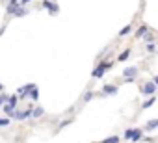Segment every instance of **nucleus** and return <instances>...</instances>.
<instances>
[{"label":"nucleus","mask_w":158,"mask_h":143,"mask_svg":"<svg viewBox=\"0 0 158 143\" xmlns=\"http://www.w3.org/2000/svg\"><path fill=\"white\" fill-rule=\"evenodd\" d=\"M114 67V61H110V59H101V61H97V65H95V69L91 71V78H95V80H101L108 71Z\"/></svg>","instance_id":"nucleus-1"},{"label":"nucleus","mask_w":158,"mask_h":143,"mask_svg":"<svg viewBox=\"0 0 158 143\" xmlns=\"http://www.w3.org/2000/svg\"><path fill=\"white\" fill-rule=\"evenodd\" d=\"M156 91H158V86H156L152 80H145V82L139 86V93L145 95V97H152V95H156Z\"/></svg>","instance_id":"nucleus-2"},{"label":"nucleus","mask_w":158,"mask_h":143,"mask_svg":"<svg viewBox=\"0 0 158 143\" xmlns=\"http://www.w3.org/2000/svg\"><path fill=\"white\" fill-rule=\"evenodd\" d=\"M41 8L47 10L48 15H52V17H56V15L60 13V6H58V2H54V0H43V2H41Z\"/></svg>","instance_id":"nucleus-3"},{"label":"nucleus","mask_w":158,"mask_h":143,"mask_svg":"<svg viewBox=\"0 0 158 143\" xmlns=\"http://www.w3.org/2000/svg\"><path fill=\"white\" fill-rule=\"evenodd\" d=\"M117 91H119V86H117V84H104L99 95H101V97H115Z\"/></svg>","instance_id":"nucleus-4"},{"label":"nucleus","mask_w":158,"mask_h":143,"mask_svg":"<svg viewBox=\"0 0 158 143\" xmlns=\"http://www.w3.org/2000/svg\"><path fill=\"white\" fill-rule=\"evenodd\" d=\"M32 104H28V108H24V110H17L15 112V115H13V119L15 121H26V119H30L32 117Z\"/></svg>","instance_id":"nucleus-5"},{"label":"nucleus","mask_w":158,"mask_h":143,"mask_svg":"<svg viewBox=\"0 0 158 143\" xmlns=\"http://www.w3.org/2000/svg\"><path fill=\"white\" fill-rule=\"evenodd\" d=\"M139 75V67L138 65H130V67H125L123 73H121V78H130V76H136L138 78Z\"/></svg>","instance_id":"nucleus-6"},{"label":"nucleus","mask_w":158,"mask_h":143,"mask_svg":"<svg viewBox=\"0 0 158 143\" xmlns=\"http://www.w3.org/2000/svg\"><path fill=\"white\" fill-rule=\"evenodd\" d=\"M141 139H143V128H134L132 136H130V141L132 143H141Z\"/></svg>","instance_id":"nucleus-7"},{"label":"nucleus","mask_w":158,"mask_h":143,"mask_svg":"<svg viewBox=\"0 0 158 143\" xmlns=\"http://www.w3.org/2000/svg\"><path fill=\"white\" fill-rule=\"evenodd\" d=\"M45 115V108L43 106H34L32 108V117L30 119H41Z\"/></svg>","instance_id":"nucleus-8"},{"label":"nucleus","mask_w":158,"mask_h":143,"mask_svg":"<svg viewBox=\"0 0 158 143\" xmlns=\"http://www.w3.org/2000/svg\"><path fill=\"white\" fill-rule=\"evenodd\" d=\"M156 128H158V121L156 119H151V121H147L143 125V132H154Z\"/></svg>","instance_id":"nucleus-9"},{"label":"nucleus","mask_w":158,"mask_h":143,"mask_svg":"<svg viewBox=\"0 0 158 143\" xmlns=\"http://www.w3.org/2000/svg\"><path fill=\"white\" fill-rule=\"evenodd\" d=\"M28 13H30V10H28V8H24V6H19V8L15 10L13 17H15V19H21V17H26Z\"/></svg>","instance_id":"nucleus-10"},{"label":"nucleus","mask_w":158,"mask_h":143,"mask_svg":"<svg viewBox=\"0 0 158 143\" xmlns=\"http://www.w3.org/2000/svg\"><path fill=\"white\" fill-rule=\"evenodd\" d=\"M149 30H151V28H149L147 24H139V28L136 30V34H134V37H136V39H141V37H143V35H145V34H147Z\"/></svg>","instance_id":"nucleus-11"},{"label":"nucleus","mask_w":158,"mask_h":143,"mask_svg":"<svg viewBox=\"0 0 158 143\" xmlns=\"http://www.w3.org/2000/svg\"><path fill=\"white\" fill-rule=\"evenodd\" d=\"M130 56H132V48H125L123 52H119V56H117V61H119V63H123V61H127Z\"/></svg>","instance_id":"nucleus-12"},{"label":"nucleus","mask_w":158,"mask_h":143,"mask_svg":"<svg viewBox=\"0 0 158 143\" xmlns=\"http://www.w3.org/2000/svg\"><path fill=\"white\" fill-rule=\"evenodd\" d=\"M15 112H17V108H15V106H11V104H8V102L2 106V113H6L8 117H13V115H15Z\"/></svg>","instance_id":"nucleus-13"},{"label":"nucleus","mask_w":158,"mask_h":143,"mask_svg":"<svg viewBox=\"0 0 158 143\" xmlns=\"http://www.w3.org/2000/svg\"><path fill=\"white\" fill-rule=\"evenodd\" d=\"M93 97H95V91H93V89H86L84 95H82V104H88Z\"/></svg>","instance_id":"nucleus-14"},{"label":"nucleus","mask_w":158,"mask_h":143,"mask_svg":"<svg viewBox=\"0 0 158 143\" xmlns=\"http://www.w3.org/2000/svg\"><path fill=\"white\" fill-rule=\"evenodd\" d=\"M141 39H143L145 43H156V39H158V37L154 35V32H152V30H149V32H147V34H145Z\"/></svg>","instance_id":"nucleus-15"},{"label":"nucleus","mask_w":158,"mask_h":143,"mask_svg":"<svg viewBox=\"0 0 158 143\" xmlns=\"http://www.w3.org/2000/svg\"><path fill=\"white\" fill-rule=\"evenodd\" d=\"M130 32H132V24H127L125 28H121V30H119L117 37H119V39H123V37H127V35H128Z\"/></svg>","instance_id":"nucleus-16"},{"label":"nucleus","mask_w":158,"mask_h":143,"mask_svg":"<svg viewBox=\"0 0 158 143\" xmlns=\"http://www.w3.org/2000/svg\"><path fill=\"white\" fill-rule=\"evenodd\" d=\"M28 99H30V100H34V102L39 99V89H37V86H34V88L28 91Z\"/></svg>","instance_id":"nucleus-17"},{"label":"nucleus","mask_w":158,"mask_h":143,"mask_svg":"<svg viewBox=\"0 0 158 143\" xmlns=\"http://www.w3.org/2000/svg\"><path fill=\"white\" fill-rule=\"evenodd\" d=\"M154 102H156V97L152 95V97H149L147 100H143V104H141V110H149V108H151Z\"/></svg>","instance_id":"nucleus-18"},{"label":"nucleus","mask_w":158,"mask_h":143,"mask_svg":"<svg viewBox=\"0 0 158 143\" xmlns=\"http://www.w3.org/2000/svg\"><path fill=\"white\" fill-rule=\"evenodd\" d=\"M73 121H74V117H67V119H63V121H61V123L58 125V130H56V132H60V130H63V128H65V126H69V125H71Z\"/></svg>","instance_id":"nucleus-19"},{"label":"nucleus","mask_w":158,"mask_h":143,"mask_svg":"<svg viewBox=\"0 0 158 143\" xmlns=\"http://www.w3.org/2000/svg\"><path fill=\"white\" fill-rule=\"evenodd\" d=\"M119 141H121L119 136H108V137H104V139L99 141V143H119Z\"/></svg>","instance_id":"nucleus-20"},{"label":"nucleus","mask_w":158,"mask_h":143,"mask_svg":"<svg viewBox=\"0 0 158 143\" xmlns=\"http://www.w3.org/2000/svg\"><path fill=\"white\" fill-rule=\"evenodd\" d=\"M8 104H11V106L19 108V97H17V93H15V95H10V97H8Z\"/></svg>","instance_id":"nucleus-21"},{"label":"nucleus","mask_w":158,"mask_h":143,"mask_svg":"<svg viewBox=\"0 0 158 143\" xmlns=\"http://www.w3.org/2000/svg\"><path fill=\"white\" fill-rule=\"evenodd\" d=\"M145 52L156 54V43H145Z\"/></svg>","instance_id":"nucleus-22"},{"label":"nucleus","mask_w":158,"mask_h":143,"mask_svg":"<svg viewBox=\"0 0 158 143\" xmlns=\"http://www.w3.org/2000/svg\"><path fill=\"white\" fill-rule=\"evenodd\" d=\"M11 125V119L10 117H0V128H8Z\"/></svg>","instance_id":"nucleus-23"},{"label":"nucleus","mask_w":158,"mask_h":143,"mask_svg":"<svg viewBox=\"0 0 158 143\" xmlns=\"http://www.w3.org/2000/svg\"><path fill=\"white\" fill-rule=\"evenodd\" d=\"M8 97H10L8 93H0V110H2V106L8 102Z\"/></svg>","instance_id":"nucleus-24"},{"label":"nucleus","mask_w":158,"mask_h":143,"mask_svg":"<svg viewBox=\"0 0 158 143\" xmlns=\"http://www.w3.org/2000/svg\"><path fill=\"white\" fill-rule=\"evenodd\" d=\"M132 130H134V128H127V130H125V134H123V139H125V141H130V136H132Z\"/></svg>","instance_id":"nucleus-25"},{"label":"nucleus","mask_w":158,"mask_h":143,"mask_svg":"<svg viewBox=\"0 0 158 143\" xmlns=\"http://www.w3.org/2000/svg\"><path fill=\"white\" fill-rule=\"evenodd\" d=\"M136 82V76H130V78H121V84H134Z\"/></svg>","instance_id":"nucleus-26"},{"label":"nucleus","mask_w":158,"mask_h":143,"mask_svg":"<svg viewBox=\"0 0 158 143\" xmlns=\"http://www.w3.org/2000/svg\"><path fill=\"white\" fill-rule=\"evenodd\" d=\"M151 80H152V82L158 86V75H152V76H151Z\"/></svg>","instance_id":"nucleus-27"},{"label":"nucleus","mask_w":158,"mask_h":143,"mask_svg":"<svg viewBox=\"0 0 158 143\" xmlns=\"http://www.w3.org/2000/svg\"><path fill=\"white\" fill-rule=\"evenodd\" d=\"M32 0H21V6H26V4H30Z\"/></svg>","instance_id":"nucleus-28"},{"label":"nucleus","mask_w":158,"mask_h":143,"mask_svg":"<svg viewBox=\"0 0 158 143\" xmlns=\"http://www.w3.org/2000/svg\"><path fill=\"white\" fill-rule=\"evenodd\" d=\"M0 93H4V84L0 82Z\"/></svg>","instance_id":"nucleus-29"},{"label":"nucleus","mask_w":158,"mask_h":143,"mask_svg":"<svg viewBox=\"0 0 158 143\" xmlns=\"http://www.w3.org/2000/svg\"><path fill=\"white\" fill-rule=\"evenodd\" d=\"M156 54H158V39H156Z\"/></svg>","instance_id":"nucleus-30"},{"label":"nucleus","mask_w":158,"mask_h":143,"mask_svg":"<svg viewBox=\"0 0 158 143\" xmlns=\"http://www.w3.org/2000/svg\"><path fill=\"white\" fill-rule=\"evenodd\" d=\"M156 121H158V117H156Z\"/></svg>","instance_id":"nucleus-31"}]
</instances>
